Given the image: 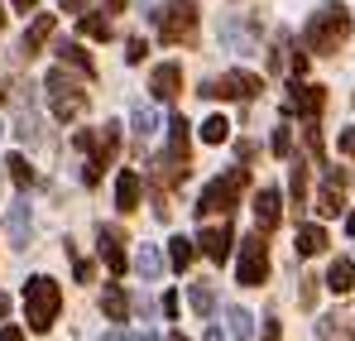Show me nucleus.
<instances>
[{"label":"nucleus","instance_id":"29","mask_svg":"<svg viewBox=\"0 0 355 341\" xmlns=\"http://www.w3.org/2000/svg\"><path fill=\"white\" fill-rule=\"evenodd\" d=\"M226 125H231L226 115H207V120H202V140H207V144H221V140L231 135Z\"/></svg>","mask_w":355,"mask_h":341},{"label":"nucleus","instance_id":"16","mask_svg":"<svg viewBox=\"0 0 355 341\" xmlns=\"http://www.w3.org/2000/svg\"><path fill=\"white\" fill-rule=\"evenodd\" d=\"M96 240H101V260L111 265V274H125V235L116 226H101Z\"/></svg>","mask_w":355,"mask_h":341},{"label":"nucleus","instance_id":"1","mask_svg":"<svg viewBox=\"0 0 355 341\" xmlns=\"http://www.w3.org/2000/svg\"><path fill=\"white\" fill-rule=\"evenodd\" d=\"M351 29H355V15L341 0H327V5H317L312 19H307V49H312V53H336V49H346Z\"/></svg>","mask_w":355,"mask_h":341},{"label":"nucleus","instance_id":"23","mask_svg":"<svg viewBox=\"0 0 355 341\" xmlns=\"http://www.w3.org/2000/svg\"><path fill=\"white\" fill-rule=\"evenodd\" d=\"M187 303H192L197 317H211V313H216V288L211 284H192L187 288Z\"/></svg>","mask_w":355,"mask_h":341},{"label":"nucleus","instance_id":"12","mask_svg":"<svg viewBox=\"0 0 355 341\" xmlns=\"http://www.w3.org/2000/svg\"><path fill=\"white\" fill-rule=\"evenodd\" d=\"M317 212L322 217H341L346 212V169H327L322 192H317Z\"/></svg>","mask_w":355,"mask_h":341},{"label":"nucleus","instance_id":"13","mask_svg":"<svg viewBox=\"0 0 355 341\" xmlns=\"http://www.w3.org/2000/svg\"><path fill=\"white\" fill-rule=\"evenodd\" d=\"M5 235H10L15 250H29V240H34V217H29V202H24V197L10 202V212H5Z\"/></svg>","mask_w":355,"mask_h":341},{"label":"nucleus","instance_id":"7","mask_svg":"<svg viewBox=\"0 0 355 341\" xmlns=\"http://www.w3.org/2000/svg\"><path fill=\"white\" fill-rule=\"evenodd\" d=\"M221 44H226L231 53H254V49H259V19L231 10V15L221 19Z\"/></svg>","mask_w":355,"mask_h":341},{"label":"nucleus","instance_id":"38","mask_svg":"<svg viewBox=\"0 0 355 341\" xmlns=\"http://www.w3.org/2000/svg\"><path fill=\"white\" fill-rule=\"evenodd\" d=\"M284 337V327H279V317H264V337L259 341H279Z\"/></svg>","mask_w":355,"mask_h":341},{"label":"nucleus","instance_id":"39","mask_svg":"<svg viewBox=\"0 0 355 341\" xmlns=\"http://www.w3.org/2000/svg\"><path fill=\"white\" fill-rule=\"evenodd\" d=\"M336 144H341V154H346V159H355V130H341V140H336Z\"/></svg>","mask_w":355,"mask_h":341},{"label":"nucleus","instance_id":"11","mask_svg":"<svg viewBox=\"0 0 355 341\" xmlns=\"http://www.w3.org/2000/svg\"><path fill=\"white\" fill-rule=\"evenodd\" d=\"M322 106H327V92L312 87V82H302V77L288 87V97H284V115H307V120H317Z\"/></svg>","mask_w":355,"mask_h":341},{"label":"nucleus","instance_id":"44","mask_svg":"<svg viewBox=\"0 0 355 341\" xmlns=\"http://www.w3.org/2000/svg\"><path fill=\"white\" fill-rule=\"evenodd\" d=\"M5 313H10V298H0V322H5Z\"/></svg>","mask_w":355,"mask_h":341},{"label":"nucleus","instance_id":"2","mask_svg":"<svg viewBox=\"0 0 355 341\" xmlns=\"http://www.w3.org/2000/svg\"><path fill=\"white\" fill-rule=\"evenodd\" d=\"M24 313H29V332H49L62 313V288L49 274H34L24 284Z\"/></svg>","mask_w":355,"mask_h":341},{"label":"nucleus","instance_id":"22","mask_svg":"<svg viewBox=\"0 0 355 341\" xmlns=\"http://www.w3.org/2000/svg\"><path fill=\"white\" fill-rule=\"evenodd\" d=\"M297 255H322V250H327V231L322 226H312V222H307V226H297Z\"/></svg>","mask_w":355,"mask_h":341},{"label":"nucleus","instance_id":"37","mask_svg":"<svg viewBox=\"0 0 355 341\" xmlns=\"http://www.w3.org/2000/svg\"><path fill=\"white\" fill-rule=\"evenodd\" d=\"M144 53H149L144 39H130V44H125V63H144Z\"/></svg>","mask_w":355,"mask_h":341},{"label":"nucleus","instance_id":"40","mask_svg":"<svg viewBox=\"0 0 355 341\" xmlns=\"http://www.w3.org/2000/svg\"><path fill=\"white\" fill-rule=\"evenodd\" d=\"M312 298H317V279H302V303L312 308Z\"/></svg>","mask_w":355,"mask_h":341},{"label":"nucleus","instance_id":"31","mask_svg":"<svg viewBox=\"0 0 355 341\" xmlns=\"http://www.w3.org/2000/svg\"><path fill=\"white\" fill-rule=\"evenodd\" d=\"M288 192H293V207L307 202V164H302V159L293 164V188H288Z\"/></svg>","mask_w":355,"mask_h":341},{"label":"nucleus","instance_id":"18","mask_svg":"<svg viewBox=\"0 0 355 341\" xmlns=\"http://www.w3.org/2000/svg\"><path fill=\"white\" fill-rule=\"evenodd\" d=\"M53 53H58L67 67H77L82 77H92V72H96V67H92V53H87L82 44H72V39H58V44H53Z\"/></svg>","mask_w":355,"mask_h":341},{"label":"nucleus","instance_id":"25","mask_svg":"<svg viewBox=\"0 0 355 341\" xmlns=\"http://www.w3.org/2000/svg\"><path fill=\"white\" fill-rule=\"evenodd\" d=\"M135 269H139L144 279H159V274H164V255H159L154 245H139V255H135Z\"/></svg>","mask_w":355,"mask_h":341},{"label":"nucleus","instance_id":"27","mask_svg":"<svg viewBox=\"0 0 355 341\" xmlns=\"http://www.w3.org/2000/svg\"><path fill=\"white\" fill-rule=\"evenodd\" d=\"M82 34H92V39H111V19L96 15V10H82Z\"/></svg>","mask_w":355,"mask_h":341},{"label":"nucleus","instance_id":"41","mask_svg":"<svg viewBox=\"0 0 355 341\" xmlns=\"http://www.w3.org/2000/svg\"><path fill=\"white\" fill-rule=\"evenodd\" d=\"M0 341H24V332L19 327H0Z\"/></svg>","mask_w":355,"mask_h":341},{"label":"nucleus","instance_id":"15","mask_svg":"<svg viewBox=\"0 0 355 341\" xmlns=\"http://www.w3.org/2000/svg\"><path fill=\"white\" fill-rule=\"evenodd\" d=\"M178 87H182V67H178V63H159V67L149 72V92H154L159 101H173Z\"/></svg>","mask_w":355,"mask_h":341},{"label":"nucleus","instance_id":"33","mask_svg":"<svg viewBox=\"0 0 355 341\" xmlns=\"http://www.w3.org/2000/svg\"><path fill=\"white\" fill-rule=\"evenodd\" d=\"M67 255H72V274H77V284H92V274H96V265L92 260H82L72 245H67Z\"/></svg>","mask_w":355,"mask_h":341},{"label":"nucleus","instance_id":"24","mask_svg":"<svg viewBox=\"0 0 355 341\" xmlns=\"http://www.w3.org/2000/svg\"><path fill=\"white\" fill-rule=\"evenodd\" d=\"M226 332H231L236 341H250V337H254V313H245V308H231V313H226Z\"/></svg>","mask_w":355,"mask_h":341},{"label":"nucleus","instance_id":"21","mask_svg":"<svg viewBox=\"0 0 355 341\" xmlns=\"http://www.w3.org/2000/svg\"><path fill=\"white\" fill-rule=\"evenodd\" d=\"M49 34H53V15H39L34 24H29V34H24V58H34L44 44H49Z\"/></svg>","mask_w":355,"mask_h":341},{"label":"nucleus","instance_id":"48","mask_svg":"<svg viewBox=\"0 0 355 341\" xmlns=\"http://www.w3.org/2000/svg\"><path fill=\"white\" fill-rule=\"evenodd\" d=\"M135 341H159V337H154V332H144V337H135Z\"/></svg>","mask_w":355,"mask_h":341},{"label":"nucleus","instance_id":"8","mask_svg":"<svg viewBox=\"0 0 355 341\" xmlns=\"http://www.w3.org/2000/svg\"><path fill=\"white\" fill-rule=\"evenodd\" d=\"M264 82L254 72H226L221 82H202V97H226V101H254Z\"/></svg>","mask_w":355,"mask_h":341},{"label":"nucleus","instance_id":"36","mask_svg":"<svg viewBox=\"0 0 355 341\" xmlns=\"http://www.w3.org/2000/svg\"><path fill=\"white\" fill-rule=\"evenodd\" d=\"M293 149V135H288V125H279L274 130V154H288Z\"/></svg>","mask_w":355,"mask_h":341},{"label":"nucleus","instance_id":"3","mask_svg":"<svg viewBox=\"0 0 355 341\" xmlns=\"http://www.w3.org/2000/svg\"><path fill=\"white\" fill-rule=\"evenodd\" d=\"M250 188V173L245 169H226L221 178H211L197 197V217H216V212H231L240 202V192Z\"/></svg>","mask_w":355,"mask_h":341},{"label":"nucleus","instance_id":"34","mask_svg":"<svg viewBox=\"0 0 355 341\" xmlns=\"http://www.w3.org/2000/svg\"><path fill=\"white\" fill-rule=\"evenodd\" d=\"M284 49H288V39L279 34V44L269 49V72H274V77H279V67H284Z\"/></svg>","mask_w":355,"mask_h":341},{"label":"nucleus","instance_id":"9","mask_svg":"<svg viewBox=\"0 0 355 341\" xmlns=\"http://www.w3.org/2000/svg\"><path fill=\"white\" fill-rule=\"evenodd\" d=\"M116 149H120V130H116V125H106V130H101V140H96V149H92V154H87V164H82V183H87V188H96V183H101V173L116 164Z\"/></svg>","mask_w":355,"mask_h":341},{"label":"nucleus","instance_id":"14","mask_svg":"<svg viewBox=\"0 0 355 341\" xmlns=\"http://www.w3.org/2000/svg\"><path fill=\"white\" fill-rule=\"evenodd\" d=\"M279 217H284V197H279V188H259V192H254V226L274 231V226H279Z\"/></svg>","mask_w":355,"mask_h":341},{"label":"nucleus","instance_id":"46","mask_svg":"<svg viewBox=\"0 0 355 341\" xmlns=\"http://www.w3.org/2000/svg\"><path fill=\"white\" fill-rule=\"evenodd\" d=\"M106 341H130V337H125V332H111V337H106Z\"/></svg>","mask_w":355,"mask_h":341},{"label":"nucleus","instance_id":"50","mask_svg":"<svg viewBox=\"0 0 355 341\" xmlns=\"http://www.w3.org/2000/svg\"><path fill=\"white\" fill-rule=\"evenodd\" d=\"M0 24H5V10H0Z\"/></svg>","mask_w":355,"mask_h":341},{"label":"nucleus","instance_id":"30","mask_svg":"<svg viewBox=\"0 0 355 341\" xmlns=\"http://www.w3.org/2000/svg\"><path fill=\"white\" fill-rule=\"evenodd\" d=\"M154 125H159V120H154L149 106H135V111H130V130H135L139 140H144V135H154Z\"/></svg>","mask_w":355,"mask_h":341},{"label":"nucleus","instance_id":"10","mask_svg":"<svg viewBox=\"0 0 355 341\" xmlns=\"http://www.w3.org/2000/svg\"><path fill=\"white\" fill-rule=\"evenodd\" d=\"M187 159H192V135H187V120L182 115H168V154L159 159V164H168L173 178L187 173Z\"/></svg>","mask_w":355,"mask_h":341},{"label":"nucleus","instance_id":"17","mask_svg":"<svg viewBox=\"0 0 355 341\" xmlns=\"http://www.w3.org/2000/svg\"><path fill=\"white\" fill-rule=\"evenodd\" d=\"M231 240H236L231 226H207V231H202V250H207V260H216V265L231 260Z\"/></svg>","mask_w":355,"mask_h":341},{"label":"nucleus","instance_id":"28","mask_svg":"<svg viewBox=\"0 0 355 341\" xmlns=\"http://www.w3.org/2000/svg\"><path fill=\"white\" fill-rule=\"evenodd\" d=\"M168 260H173L178 274H182V269L192 265V240H187V235H173V240H168Z\"/></svg>","mask_w":355,"mask_h":341},{"label":"nucleus","instance_id":"26","mask_svg":"<svg viewBox=\"0 0 355 341\" xmlns=\"http://www.w3.org/2000/svg\"><path fill=\"white\" fill-rule=\"evenodd\" d=\"M101 308H106V317L125 322V313H130V298H125V288H106V293H101Z\"/></svg>","mask_w":355,"mask_h":341},{"label":"nucleus","instance_id":"20","mask_svg":"<svg viewBox=\"0 0 355 341\" xmlns=\"http://www.w3.org/2000/svg\"><path fill=\"white\" fill-rule=\"evenodd\" d=\"M116 207L125 212V217L139 207V173H120L116 178Z\"/></svg>","mask_w":355,"mask_h":341},{"label":"nucleus","instance_id":"45","mask_svg":"<svg viewBox=\"0 0 355 341\" xmlns=\"http://www.w3.org/2000/svg\"><path fill=\"white\" fill-rule=\"evenodd\" d=\"M62 5H67V10H82V5H87V0H62Z\"/></svg>","mask_w":355,"mask_h":341},{"label":"nucleus","instance_id":"35","mask_svg":"<svg viewBox=\"0 0 355 341\" xmlns=\"http://www.w3.org/2000/svg\"><path fill=\"white\" fill-rule=\"evenodd\" d=\"M96 140H101L96 130H77V140H72V144H77L82 154H92V149H96Z\"/></svg>","mask_w":355,"mask_h":341},{"label":"nucleus","instance_id":"32","mask_svg":"<svg viewBox=\"0 0 355 341\" xmlns=\"http://www.w3.org/2000/svg\"><path fill=\"white\" fill-rule=\"evenodd\" d=\"M10 178H15L19 188H29V183H34V169H29V159H24V154H10Z\"/></svg>","mask_w":355,"mask_h":341},{"label":"nucleus","instance_id":"4","mask_svg":"<svg viewBox=\"0 0 355 341\" xmlns=\"http://www.w3.org/2000/svg\"><path fill=\"white\" fill-rule=\"evenodd\" d=\"M44 87H49V111L58 115V120H77L82 106H87V77L77 82V77H67L62 67H53L49 77H44Z\"/></svg>","mask_w":355,"mask_h":341},{"label":"nucleus","instance_id":"43","mask_svg":"<svg viewBox=\"0 0 355 341\" xmlns=\"http://www.w3.org/2000/svg\"><path fill=\"white\" fill-rule=\"evenodd\" d=\"M10 5H15V10H34L39 0H10Z\"/></svg>","mask_w":355,"mask_h":341},{"label":"nucleus","instance_id":"42","mask_svg":"<svg viewBox=\"0 0 355 341\" xmlns=\"http://www.w3.org/2000/svg\"><path fill=\"white\" fill-rule=\"evenodd\" d=\"M202 341H226V332H221V327H207V332H202Z\"/></svg>","mask_w":355,"mask_h":341},{"label":"nucleus","instance_id":"6","mask_svg":"<svg viewBox=\"0 0 355 341\" xmlns=\"http://www.w3.org/2000/svg\"><path fill=\"white\" fill-rule=\"evenodd\" d=\"M197 34V5L192 0H168L159 10V39L164 44H187Z\"/></svg>","mask_w":355,"mask_h":341},{"label":"nucleus","instance_id":"19","mask_svg":"<svg viewBox=\"0 0 355 341\" xmlns=\"http://www.w3.org/2000/svg\"><path fill=\"white\" fill-rule=\"evenodd\" d=\"M327 288H331V293H351V288H355V260H346V255L331 260V269H327Z\"/></svg>","mask_w":355,"mask_h":341},{"label":"nucleus","instance_id":"5","mask_svg":"<svg viewBox=\"0 0 355 341\" xmlns=\"http://www.w3.org/2000/svg\"><path fill=\"white\" fill-rule=\"evenodd\" d=\"M236 279L250 288H259L269 279V245H264V231L254 235H240V265H236Z\"/></svg>","mask_w":355,"mask_h":341},{"label":"nucleus","instance_id":"47","mask_svg":"<svg viewBox=\"0 0 355 341\" xmlns=\"http://www.w3.org/2000/svg\"><path fill=\"white\" fill-rule=\"evenodd\" d=\"M106 5H111V10H125V0H106Z\"/></svg>","mask_w":355,"mask_h":341},{"label":"nucleus","instance_id":"49","mask_svg":"<svg viewBox=\"0 0 355 341\" xmlns=\"http://www.w3.org/2000/svg\"><path fill=\"white\" fill-rule=\"evenodd\" d=\"M0 101H5V82H0Z\"/></svg>","mask_w":355,"mask_h":341}]
</instances>
